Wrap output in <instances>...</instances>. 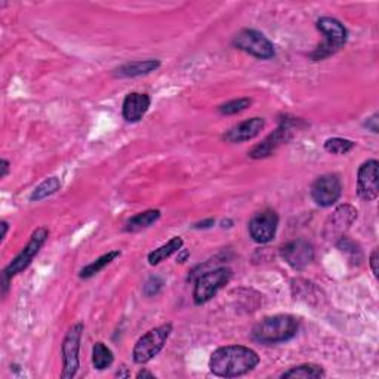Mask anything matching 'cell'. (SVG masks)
Here are the masks:
<instances>
[{
  "instance_id": "obj_1",
  "label": "cell",
  "mask_w": 379,
  "mask_h": 379,
  "mask_svg": "<svg viewBox=\"0 0 379 379\" xmlns=\"http://www.w3.org/2000/svg\"><path fill=\"white\" fill-rule=\"evenodd\" d=\"M259 365V356L245 345H225L216 348L209 358L211 372L221 378L246 375Z\"/></svg>"
},
{
  "instance_id": "obj_2",
  "label": "cell",
  "mask_w": 379,
  "mask_h": 379,
  "mask_svg": "<svg viewBox=\"0 0 379 379\" xmlns=\"http://www.w3.org/2000/svg\"><path fill=\"white\" fill-rule=\"evenodd\" d=\"M300 330V320L291 314L270 315L255 324L252 329V338L259 344L273 345L291 341Z\"/></svg>"
},
{
  "instance_id": "obj_3",
  "label": "cell",
  "mask_w": 379,
  "mask_h": 379,
  "mask_svg": "<svg viewBox=\"0 0 379 379\" xmlns=\"http://www.w3.org/2000/svg\"><path fill=\"white\" fill-rule=\"evenodd\" d=\"M317 30L324 36V40L319 44L317 49L310 53V58L313 61L326 60L330 55H335L338 51L345 47L348 39V31L341 21L337 18L322 16L317 21Z\"/></svg>"
},
{
  "instance_id": "obj_4",
  "label": "cell",
  "mask_w": 379,
  "mask_h": 379,
  "mask_svg": "<svg viewBox=\"0 0 379 379\" xmlns=\"http://www.w3.org/2000/svg\"><path fill=\"white\" fill-rule=\"evenodd\" d=\"M170 333H172V324L170 323L161 324V326L150 329L147 333H144L133 347V362L138 365L148 363L150 360L155 358L164 350Z\"/></svg>"
},
{
  "instance_id": "obj_5",
  "label": "cell",
  "mask_w": 379,
  "mask_h": 379,
  "mask_svg": "<svg viewBox=\"0 0 379 379\" xmlns=\"http://www.w3.org/2000/svg\"><path fill=\"white\" fill-rule=\"evenodd\" d=\"M233 277V272L228 267H220L206 272L197 277L193 300L196 305H203L216 296L222 287L227 286Z\"/></svg>"
},
{
  "instance_id": "obj_6",
  "label": "cell",
  "mask_w": 379,
  "mask_h": 379,
  "mask_svg": "<svg viewBox=\"0 0 379 379\" xmlns=\"http://www.w3.org/2000/svg\"><path fill=\"white\" fill-rule=\"evenodd\" d=\"M48 236H49L48 228L39 227L38 230H36L31 234V237H30L29 243H27V245H25V248L11 261V264H9L3 270L2 280L11 283L12 277L23 273L24 270L31 264V261L34 259V257L39 254V250L42 249V246L44 245V243H47Z\"/></svg>"
},
{
  "instance_id": "obj_7",
  "label": "cell",
  "mask_w": 379,
  "mask_h": 379,
  "mask_svg": "<svg viewBox=\"0 0 379 379\" xmlns=\"http://www.w3.org/2000/svg\"><path fill=\"white\" fill-rule=\"evenodd\" d=\"M83 323H76L67 332V335L61 344V356H62V379L75 378L80 367V344H82L83 337Z\"/></svg>"
},
{
  "instance_id": "obj_8",
  "label": "cell",
  "mask_w": 379,
  "mask_h": 379,
  "mask_svg": "<svg viewBox=\"0 0 379 379\" xmlns=\"http://www.w3.org/2000/svg\"><path fill=\"white\" fill-rule=\"evenodd\" d=\"M300 122V119H287V117L286 119H282L278 128L273 133H270L263 142L257 144V146L248 153L249 157L259 160L274 155L283 144L291 141V138L293 137V129L298 128V123Z\"/></svg>"
},
{
  "instance_id": "obj_9",
  "label": "cell",
  "mask_w": 379,
  "mask_h": 379,
  "mask_svg": "<svg viewBox=\"0 0 379 379\" xmlns=\"http://www.w3.org/2000/svg\"><path fill=\"white\" fill-rule=\"evenodd\" d=\"M233 47L258 60H272L276 55L274 44L263 33L252 29H245L234 36Z\"/></svg>"
},
{
  "instance_id": "obj_10",
  "label": "cell",
  "mask_w": 379,
  "mask_h": 379,
  "mask_svg": "<svg viewBox=\"0 0 379 379\" xmlns=\"http://www.w3.org/2000/svg\"><path fill=\"white\" fill-rule=\"evenodd\" d=\"M357 220V209L351 205H341L332 215L328 216L326 222H324L323 237L330 243H337L347 234L351 228V225Z\"/></svg>"
},
{
  "instance_id": "obj_11",
  "label": "cell",
  "mask_w": 379,
  "mask_h": 379,
  "mask_svg": "<svg viewBox=\"0 0 379 379\" xmlns=\"http://www.w3.org/2000/svg\"><path fill=\"white\" fill-rule=\"evenodd\" d=\"M278 227V215L273 209H264L257 212L249 221V236L252 240L259 243V245H265L270 243L277 233Z\"/></svg>"
},
{
  "instance_id": "obj_12",
  "label": "cell",
  "mask_w": 379,
  "mask_h": 379,
  "mask_svg": "<svg viewBox=\"0 0 379 379\" xmlns=\"http://www.w3.org/2000/svg\"><path fill=\"white\" fill-rule=\"evenodd\" d=\"M342 194V184L338 175L326 174L319 177L311 185V197L322 207L335 205Z\"/></svg>"
},
{
  "instance_id": "obj_13",
  "label": "cell",
  "mask_w": 379,
  "mask_h": 379,
  "mask_svg": "<svg viewBox=\"0 0 379 379\" xmlns=\"http://www.w3.org/2000/svg\"><path fill=\"white\" fill-rule=\"evenodd\" d=\"M379 164L378 160L371 159L358 168L357 172V194L362 200L374 202L379 194Z\"/></svg>"
},
{
  "instance_id": "obj_14",
  "label": "cell",
  "mask_w": 379,
  "mask_h": 379,
  "mask_svg": "<svg viewBox=\"0 0 379 379\" xmlns=\"http://www.w3.org/2000/svg\"><path fill=\"white\" fill-rule=\"evenodd\" d=\"M280 257L287 265L300 272L314 261V248L310 241L304 239L292 240L280 248Z\"/></svg>"
},
{
  "instance_id": "obj_15",
  "label": "cell",
  "mask_w": 379,
  "mask_h": 379,
  "mask_svg": "<svg viewBox=\"0 0 379 379\" xmlns=\"http://www.w3.org/2000/svg\"><path fill=\"white\" fill-rule=\"evenodd\" d=\"M265 128V120L263 117H252L245 122H240L224 135V140L231 144H239L257 138Z\"/></svg>"
},
{
  "instance_id": "obj_16",
  "label": "cell",
  "mask_w": 379,
  "mask_h": 379,
  "mask_svg": "<svg viewBox=\"0 0 379 379\" xmlns=\"http://www.w3.org/2000/svg\"><path fill=\"white\" fill-rule=\"evenodd\" d=\"M151 105V98L147 94L131 92L125 96L122 105L123 119L129 123L140 122Z\"/></svg>"
},
{
  "instance_id": "obj_17",
  "label": "cell",
  "mask_w": 379,
  "mask_h": 379,
  "mask_svg": "<svg viewBox=\"0 0 379 379\" xmlns=\"http://www.w3.org/2000/svg\"><path fill=\"white\" fill-rule=\"evenodd\" d=\"M159 67H160L159 60H140V61L126 62V64L114 70V77L129 79V77L146 76L153 73V71H156Z\"/></svg>"
},
{
  "instance_id": "obj_18",
  "label": "cell",
  "mask_w": 379,
  "mask_h": 379,
  "mask_svg": "<svg viewBox=\"0 0 379 379\" xmlns=\"http://www.w3.org/2000/svg\"><path fill=\"white\" fill-rule=\"evenodd\" d=\"M160 216H161V212L159 209H148V211L140 212L126 222L123 230L126 233H138L141 230H146L151 227L155 222H157L160 220Z\"/></svg>"
},
{
  "instance_id": "obj_19",
  "label": "cell",
  "mask_w": 379,
  "mask_h": 379,
  "mask_svg": "<svg viewBox=\"0 0 379 379\" xmlns=\"http://www.w3.org/2000/svg\"><path fill=\"white\" fill-rule=\"evenodd\" d=\"M184 246V240L181 237H172L168 243H165L164 246H160L155 249L148 254V264L150 265H159L160 263H164L165 259L170 258L177 252L183 250Z\"/></svg>"
},
{
  "instance_id": "obj_20",
  "label": "cell",
  "mask_w": 379,
  "mask_h": 379,
  "mask_svg": "<svg viewBox=\"0 0 379 379\" xmlns=\"http://www.w3.org/2000/svg\"><path fill=\"white\" fill-rule=\"evenodd\" d=\"M119 257H120V250L107 252V254H104L103 257H99L98 259H95L94 263L88 264L86 267H83L82 270H80L79 277L83 278V280H88V278H91V277L96 276L98 273H101L107 265H110L113 261L116 258H119Z\"/></svg>"
},
{
  "instance_id": "obj_21",
  "label": "cell",
  "mask_w": 379,
  "mask_h": 379,
  "mask_svg": "<svg viewBox=\"0 0 379 379\" xmlns=\"http://www.w3.org/2000/svg\"><path fill=\"white\" fill-rule=\"evenodd\" d=\"M326 374H324V369L319 365H313V363H305L295 366L292 369H289L287 372L282 375V378H301V379H319L324 378Z\"/></svg>"
},
{
  "instance_id": "obj_22",
  "label": "cell",
  "mask_w": 379,
  "mask_h": 379,
  "mask_svg": "<svg viewBox=\"0 0 379 379\" xmlns=\"http://www.w3.org/2000/svg\"><path fill=\"white\" fill-rule=\"evenodd\" d=\"M114 362L113 351L108 348L104 342H96L92 348V363L98 371H104V369L110 367Z\"/></svg>"
},
{
  "instance_id": "obj_23",
  "label": "cell",
  "mask_w": 379,
  "mask_h": 379,
  "mask_svg": "<svg viewBox=\"0 0 379 379\" xmlns=\"http://www.w3.org/2000/svg\"><path fill=\"white\" fill-rule=\"evenodd\" d=\"M61 188V183L57 177H51L48 179H44L42 184H39L38 187L34 188V192L30 196L31 202H39L43 200V198H47L52 194H55L58 190Z\"/></svg>"
},
{
  "instance_id": "obj_24",
  "label": "cell",
  "mask_w": 379,
  "mask_h": 379,
  "mask_svg": "<svg viewBox=\"0 0 379 379\" xmlns=\"http://www.w3.org/2000/svg\"><path fill=\"white\" fill-rule=\"evenodd\" d=\"M356 147V142H353L351 140L347 138H329L324 141V150L330 155H337V156H344L347 153H350Z\"/></svg>"
},
{
  "instance_id": "obj_25",
  "label": "cell",
  "mask_w": 379,
  "mask_h": 379,
  "mask_svg": "<svg viewBox=\"0 0 379 379\" xmlns=\"http://www.w3.org/2000/svg\"><path fill=\"white\" fill-rule=\"evenodd\" d=\"M252 105V99L250 98H239V99H231V101L225 103L218 107V112L222 116H234L239 114L241 112L248 110V108Z\"/></svg>"
},
{
  "instance_id": "obj_26",
  "label": "cell",
  "mask_w": 379,
  "mask_h": 379,
  "mask_svg": "<svg viewBox=\"0 0 379 379\" xmlns=\"http://www.w3.org/2000/svg\"><path fill=\"white\" fill-rule=\"evenodd\" d=\"M335 245L341 252H344L347 255H351V261L360 259V257H362V250H360L356 243L353 240H350L347 236L339 239Z\"/></svg>"
},
{
  "instance_id": "obj_27",
  "label": "cell",
  "mask_w": 379,
  "mask_h": 379,
  "mask_svg": "<svg viewBox=\"0 0 379 379\" xmlns=\"http://www.w3.org/2000/svg\"><path fill=\"white\" fill-rule=\"evenodd\" d=\"M161 287H164V280H161L160 277L153 276L146 282V285H144V295L155 296L161 291Z\"/></svg>"
},
{
  "instance_id": "obj_28",
  "label": "cell",
  "mask_w": 379,
  "mask_h": 379,
  "mask_svg": "<svg viewBox=\"0 0 379 379\" xmlns=\"http://www.w3.org/2000/svg\"><path fill=\"white\" fill-rule=\"evenodd\" d=\"M365 126L369 131H372L374 133H378V114L367 117V120L365 122Z\"/></svg>"
},
{
  "instance_id": "obj_29",
  "label": "cell",
  "mask_w": 379,
  "mask_h": 379,
  "mask_svg": "<svg viewBox=\"0 0 379 379\" xmlns=\"http://www.w3.org/2000/svg\"><path fill=\"white\" fill-rule=\"evenodd\" d=\"M369 264H371L374 276L378 277V274H379V270H378V249H374L371 258H369Z\"/></svg>"
},
{
  "instance_id": "obj_30",
  "label": "cell",
  "mask_w": 379,
  "mask_h": 379,
  "mask_svg": "<svg viewBox=\"0 0 379 379\" xmlns=\"http://www.w3.org/2000/svg\"><path fill=\"white\" fill-rule=\"evenodd\" d=\"M9 166H11V164H9V161L6 159L0 160V168H2V174H0V178H6L8 177L9 169H11Z\"/></svg>"
},
{
  "instance_id": "obj_31",
  "label": "cell",
  "mask_w": 379,
  "mask_h": 379,
  "mask_svg": "<svg viewBox=\"0 0 379 379\" xmlns=\"http://www.w3.org/2000/svg\"><path fill=\"white\" fill-rule=\"evenodd\" d=\"M213 224H215V220H206L203 222H197L194 225V228H198V230H200V228H211Z\"/></svg>"
},
{
  "instance_id": "obj_32",
  "label": "cell",
  "mask_w": 379,
  "mask_h": 379,
  "mask_svg": "<svg viewBox=\"0 0 379 379\" xmlns=\"http://www.w3.org/2000/svg\"><path fill=\"white\" fill-rule=\"evenodd\" d=\"M0 227H2V236H0V241H3L6 234H8V228H9V224L6 221H2L0 222Z\"/></svg>"
},
{
  "instance_id": "obj_33",
  "label": "cell",
  "mask_w": 379,
  "mask_h": 379,
  "mask_svg": "<svg viewBox=\"0 0 379 379\" xmlns=\"http://www.w3.org/2000/svg\"><path fill=\"white\" fill-rule=\"evenodd\" d=\"M137 378L141 379V378H156V376H155V374H151V372H148V371H146V369H144V371H140L137 374Z\"/></svg>"
},
{
  "instance_id": "obj_34",
  "label": "cell",
  "mask_w": 379,
  "mask_h": 379,
  "mask_svg": "<svg viewBox=\"0 0 379 379\" xmlns=\"http://www.w3.org/2000/svg\"><path fill=\"white\" fill-rule=\"evenodd\" d=\"M188 257V252L187 250H183V255L181 257H178V263H184V261H185V258Z\"/></svg>"
}]
</instances>
